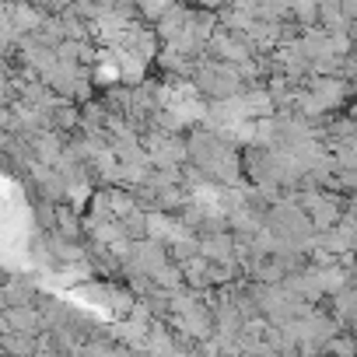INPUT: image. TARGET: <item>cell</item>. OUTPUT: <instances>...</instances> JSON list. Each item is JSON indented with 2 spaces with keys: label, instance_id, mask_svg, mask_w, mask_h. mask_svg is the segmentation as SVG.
<instances>
[]
</instances>
